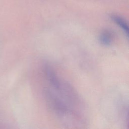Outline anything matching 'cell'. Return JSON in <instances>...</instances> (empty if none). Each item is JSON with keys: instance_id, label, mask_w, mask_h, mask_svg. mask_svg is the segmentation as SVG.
<instances>
[{"instance_id": "cell-1", "label": "cell", "mask_w": 129, "mask_h": 129, "mask_svg": "<svg viewBox=\"0 0 129 129\" xmlns=\"http://www.w3.org/2000/svg\"><path fill=\"white\" fill-rule=\"evenodd\" d=\"M111 18L122 29L125 35L128 37V25L125 20L122 17L116 15H112Z\"/></svg>"}, {"instance_id": "cell-2", "label": "cell", "mask_w": 129, "mask_h": 129, "mask_svg": "<svg viewBox=\"0 0 129 129\" xmlns=\"http://www.w3.org/2000/svg\"><path fill=\"white\" fill-rule=\"evenodd\" d=\"M100 43L104 46L110 45L112 41V33L108 30H104L102 32L99 37Z\"/></svg>"}]
</instances>
